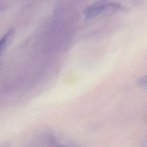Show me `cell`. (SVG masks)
<instances>
[{"mask_svg": "<svg viewBox=\"0 0 147 147\" xmlns=\"http://www.w3.org/2000/svg\"><path fill=\"white\" fill-rule=\"evenodd\" d=\"M13 34V30H10L8 31L0 40V54L2 51V50L4 49V48L5 47L7 41H9L10 38L12 37Z\"/></svg>", "mask_w": 147, "mask_h": 147, "instance_id": "cell-2", "label": "cell"}, {"mask_svg": "<svg viewBox=\"0 0 147 147\" xmlns=\"http://www.w3.org/2000/svg\"><path fill=\"white\" fill-rule=\"evenodd\" d=\"M111 2L107 0H100L88 6L84 10V15L87 19L92 18L106 11Z\"/></svg>", "mask_w": 147, "mask_h": 147, "instance_id": "cell-1", "label": "cell"}]
</instances>
